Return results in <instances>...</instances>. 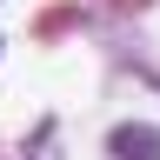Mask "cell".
<instances>
[{
  "mask_svg": "<svg viewBox=\"0 0 160 160\" xmlns=\"http://www.w3.org/2000/svg\"><path fill=\"white\" fill-rule=\"evenodd\" d=\"M113 160H160V133L153 127H120L113 133Z\"/></svg>",
  "mask_w": 160,
  "mask_h": 160,
  "instance_id": "obj_1",
  "label": "cell"
}]
</instances>
